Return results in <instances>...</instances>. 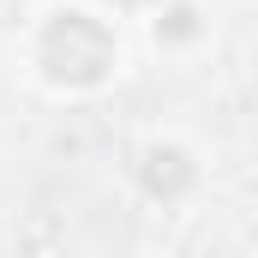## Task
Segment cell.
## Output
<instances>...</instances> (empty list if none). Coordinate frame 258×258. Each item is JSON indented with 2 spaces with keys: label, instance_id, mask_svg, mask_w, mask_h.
<instances>
[{
  "label": "cell",
  "instance_id": "cell-4",
  "mask_svg": "<svg viewBox=\"0 0 258 258\" xmlns=\"http://www.w3.org/2000/svg\"><path fill=\"white\" fill-rule=\"evenodd\" d=\"M114 6H144V0H114Z\"/></svg>",
  "mask_w": 258,
  "mask_h": 258
},
{
  "label": "cell",
  "instance_id": "cell-2",
  "mask_svg": "<svg viewBox=\"0 0 258 258\" xmlns=\"http://www.w3.org/2000/svg\"><path fill=\"white\" fill-rule=\"evenodd\" d=\"M144 186L162 192V198L186 192V186H192V162H186L180 150H150V156H144Z\"/></svg>",
  "mask_w": 258,
  "mask_h": 258
},
{
  "label": "cell",
  "instance_id": "cell-3",
  "mask_svg": "<svg viewBox=\"0 0 258 258\" xmlns=\"http://www.w3.org/2000/svg\"><path fill=\"white\" fill-rule=\"evenodd\" d=\"M192 30H198V12H192V6H174L168 18H156V36H162V42H186Z\"/></svg>",
  "mask_w": 258,
  "mask_h": 258
},
{
  "label": "cell",
  "instance_id": "cell-1",
  "mask_svg": "<svg viewBox=\"0 0 258 258\" xmlns=\"http://www.w3.org/2000/svg\"><path fill=\"white\" fill-rule=\"evenodd\" d=\"M114 60H120L114 30L102 18H90V12H72V6L54 12L42 24V36H36V66L48 72V84H66V90L102 84L114 72Z\"/></svg>",
  "mask_w": 258,
  "mask_h": 258
}]
</instances>
